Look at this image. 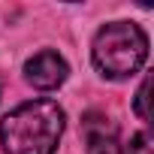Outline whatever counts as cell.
Masks as SVG:
<instances>
[{
  "instance_id": "1",
  "label": "cell",
  "mask_w": 154,
  "mask_h": 154,
  "mask_svg": "<svg viewBox=\"0 0 154 154\" xmlns=\"http://www.w3.org/2000/svg\"><path fill=\"white\" fill-rule=\"evenodd\" d=\"M63 133V109L51 100H30L12 109L0 124L6 154H54Z\"/></svg>"
},
{
  "instance_id": "2",
  "label": "cell",
  "mask_w": 154,
  "mask_h": 154,
  "mask_svg": "<svg viewBox=\"0 0 154 154\" xmlns=\"http://www.w3.org/2000/svg\"><path fill=\"white\" fill-rule=\"evenodd\" d=\"M148 57V36L130 21H112L94 36V63L109 79H127Z\"/></svg>"
},
{
  "instance_id": "3",
  "label": "cell",
  "mask_w": 154,
  "mask_h": 154,
  "mask_svg": "<svg viewBox=\"0 0 154 154\" xmlns=\"http://www.w3.org/2000/svg\"><path fill=\"white\" fill-rule=\"evenodd\" d=\"M66 60L57 54V51H39L33 54L27 63H24V75H27V82L39 91H51L57 85H63L66 79Z\"/></svg>"
},
{
  "instance_id": "4",
  "label": "cell",
  "mask_w": 154,
  "mask_h": 154,
  "mask_svg": "<svg viewBox=\"0 0 154 154\" xmlns=\"http://www.w3.org/2000/svg\"><path fill=\"white\" fill-rule=\"evenodd\" d=\"M127 154H154V151H151L148 133H136V136L130 139V151H127Z\"/></svg>"
},
{
  "instance_id": "5",
  "label": "cell",
  "mask_w": 154,
  "mask_h": 154,
  "mask_svg": "<svg viewBox=\"0 0 154 154\" xmlns=\"http://www.w3.org/2000/svg\"><path fill=\"white\" fill-rule=\"evenodd\" d=\"M145 100H148V79L139 85V94H136V115L142 121H148V109H145Z\"/></svg>"
}]
</instances>
